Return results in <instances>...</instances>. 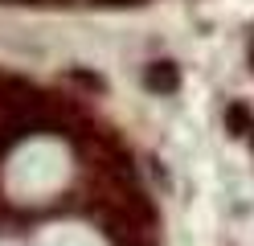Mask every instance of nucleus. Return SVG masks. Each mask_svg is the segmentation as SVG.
Here are the masks:
<instances>
[{
  "label": "nucleus",
  "mask_w": 254,
  "mask_h": 246,
  "mask_svg": "<svg viewBox=\"0 0 254 246\" xmlns=\"http://www.w3.org/2000/svg\"><path fill=\"white\" fill-rule=\"evenodd\" d=\"M148 86L152 90H172V86H177V70H172L168 62L152 66V70H148Z\"/></svg>",
  "instance_id": "1"
},
{
  "label": "nucleus",
  "mask_w": 254,
  "mask_h": 246,
  "mask_svg": "<svg viewBox=\"0 0 254 246\" xmlns=\"http://www.w3.org/2000/svg\"><path fill=\"white\" fill-rule=\"evenodd\" d=\"M246 127H250V115L242 107H230V136H246Z\"/></svg>",
  "instance_id": "2"
}]
</instances>
